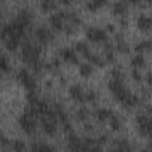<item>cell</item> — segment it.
Segmentation results:
<instances>
[{"label":"cell","instance_id":"cell-16","mask_svg":"<svg viewBox=\"0 0 152 152\" xmlns=\"http://www.w3.org/2000/svg\"><path fill=\"white\" fill-rule=\"evenodd\" d=\"M75 48H76V50H77V51L82 52L84 56H87L88 53H90L88 45H87L86 43H83V42H77V43L75 44Z\"/></svg>","mask_w":152,"mask_h":152},{"label":"cell","instance_id":"cell-35","mask_svg":"<svg viewBox=\"0 0 152 152\" xmlns=\"http://www.w3.org/2000/svg\"><path fill=\"white\" fill-rule=\"evenodd\" d=\"M144 127H145V128L147 129V132L151 134V133H152V119H150V120H148V122H147Z\"/></svg>","mask_w":152,"mask_h":152},{"label":"cell","instance_id":"cell-13","mask_svg":"<svg viewBox=\"0 0 152 152\" xmlns=\"http://www.w3.org/2000/svg\"><path fill=\"white\" fill-rule=\"evenodd\" d=\"M138 101H139L138 96H137V95H133V94H131V93H129V95L127 96V99L122 102V106H125V107L134 106V104H137V103H138Z\"/></svg>","mask_w":152,"mask_h":152},{"label":"cell","instance_id":"cell-31","mask_svg":"<svg viewBox=\"0 0 152 152\" xmlns=\"http://www.w3.org/2000/svg\"><path fill=\"white\" fill-rule=\"evenodd\" d=\"M0 66H1V69L4 71H8L10 70V65H8V63H7V61H6V58L4 56H1V58H0Z\"/></svg>","mask_w":152,"mask_h":152},{"label":"cell","instance_id":"cell-43","mask_svg":"<svg viewBox=\"0 0 152 152\" xmlns=\"http://www.w3.org/2000/svg\"><path fill=\"white\" fill-rule=\"evenodd\" d=\"M59 63H61V62H59V59H58V58H55V59L52 61V65H53V66H58V65H59Z\"/></svg>","mask_w":152,"mask_h":152},{"label":"cell","instance_id":"cell-48","mask_svg":"<svg viewBox=\"0 0 152 152\" xmlns=\"http://www.w3.org/2000/svg\"><path fill=\"white\" fill-rule=\"evenodd\" d=\"M45 84H46V87H49V88H50V87H51V84H52V82H51V80H49V81H46V82H45Z\"/></svg>","mask_w":152,"mask_h":152},{"label":"cell","instance_id":"cell-6","mask_svg":"<svg viewBox=\"0 0 152 152\" xmlns=\"http://www.w3.org/2000/svg\"><path fill=\"white\" fill-rule=\"evenodd\" d=\"M152 26V17H147L145 14H141L138 18V27L141 31H146Z\"/></svg>","mask_w":152,"mask_h":152},{"label":"cell","instance_id":"cell-4","mask_svg":"<svg viewBox=\"0 0 152 152\" xmlns=\"http://www.w3.org/2000/svg\"><path fill=\"white\" fill-rule=\"evenodd\" d=\"M31 13L27 11V10H21L19 13H18V15L14 18L21 26H24V27H26L27 25H28V23H30V20H31Z\"/></svg>","mask_w":152,"mask_h":152},{"label":"cell","instance_id":"cell-47","mask_svg":"<svg viewBox=\"0 0 152 152\" xmlns=\"http://www.w3.org/2000/svg\"><path fill=\"white\" fill-rule=\"evenodd\" d=\"M110 152H122V150H121V148H119V147H116V148L110 150Z\"/></svg>","mask_w":152,"mask_h":152},{"label":"cell","instance_id":"cell-38","mask_svg":"<svg viewBox=\"0 0 152 152\" xmlns=\"http://www.w3.org/2000/svg\"><path fill=\"white\" fill-rule=\"evenodd\" d=\"M64 31H65V33H66V34H71V33L74 32V30H72V27H71L70 25L64 26Z\"/></svg>","mask_w":152,"mask_h":152},{"label":"cell","instance_id":"cell-25","mask_svg":"<svg viewBox=\"0 0 152 152\" xmlns=\"http://www.w3.org/2000/svg\"><path fill=\"white\" fill-rule=\"evenodd\" d=\"M147 49H150V42H140L135 45V51L138 52H142Z\"/></svg>","mask_w":152,"mask_h":152},{"label":"cell","instance_id":"cell-18","mask_svg":"<svg viewBox=\"0 0 152 152\" xmlns=\"http://www.w3.org/2000/svg\"><path fill=\"white\" fill-rule=\"evenodd\" d=\"M131 63H132V65H133V66L138 68V66H141V65L145 63V59H144L142 55H137V56H134V57L132 58Z\"/></svg>","mask_w":152,"mask_h":152},{"label":"cell","instance_id":"cell-11","mask_svg":"<svg viewBox=\"0 0 152 152\" xmlns=\"http://www.w3.org/2000/svg\"><path fill=\"white\" fill-rule=\"evenodd\" d=\"M126 8H127V4L124 2V1H118L113 5V12L115 14H122L126 12Z\"/></svg>","mask_w":152,"mask_h":152},{"label":"cell","instance_id":"cell-36","mask_svg":"<svg viewBox=\"0 0 152 152\" xmlns=\"http://www.w3.org/2000/svg\"><path fill=\"white\" fill-rule=\"evenodd\" d=\"M33 66V70L36 71V72H39L40 70H42V63L40 62H37L34 65H32Z\"/></svg>","mask_w":152,"mask_h":152},{"label":"cell","instance_id":"cell-26","mask_svg":"<svg viewBox=\"0 0 152 152\" xmlns=\"http://www.w3.org/2000/svg\"><path fill=\"white\" fill-rule=\"evenodd\" d=\"M40 6H42L43 11H48V10H50V8L55 7V6H56V2L50 1V0H44V1H42V2H40Z\"/></svg>","mask_w":152,"mask_h":152},{"label":"cell","instance_id":"cell-34","mask_svg":"<svg viewBox=\"0 0 152 152\" xmlns=\"http://www.w3.org/2000/svg\"><path fill=\"white\" fill-rule=\"evenodd\" d=\"M106 59H107V62H113L114 61V52H113V50H107Z\"/></svg>","mask_w":152,"mask_h":152},{"label":"cell","instance_id":"cell-24","mask_svg":"<svg viewBox=\"0 0 152 152\" xmlns=\"http://www.w3.org/2000/svg\"><path fill=\"white\" fill-rule=\"evenodd\" d=\"M13 150L15 152H23L25 150V142L21 140H15L13 141Z\"/></svg>","mask_w":152,"mask_h":152},{"label":"cell","instance_id":"cell-32","mask_svg":"<svg viewBox=\"0 0 152 152\" xmlns=\"http://www.w3.org/2000/svg\"><path fill=\"white\" fill-rule=\"evenodd\" d=\"M95 30H96V27H89L87 30V37L90 40H95Z\"/></svg>","mask_w":152,"mask_h":152},{"label":"cell","instance_id":"cell-46","mask_svg":"<svg viewBox=\"0 0 152 152\" xmlns=\"http://www.w3.org/2000/svg\"><path fill=\"white\" fill-rule=\"evenodd\" d=\"M1 141H2V142H1V144H2V146H6V145H7V142H8V141H7V139H6L5 137H2V140H1Z\"/></svg>","mask_w":152,"mask_h":152},{"label":"cell","instance_id":"cell-21","mask_svg":"<svg viewBox=\"0 0 152 152\" xmlns=\"http://www.w3.org/2000/svg\"><path fill=\"white\" fill-rule=\"evenodd\" d=\"M106 32L101 28H97L95 30V40L94 42H101V40H106Z\"/></svg>","mask_w":152,"mask_h":152},{"label":"cell","instance_id":"cell-27","mask_svg":"<svg viewBox=\"0 0 152 152\" xmlns=\"http://www.w3.org/2000/svg\"><path fill=\"white\" fill-rule=\"evenodd\" d=\"M110 127L114 131H118L120 128V121H119L118 116H115V115H112L110 116Z\"/></svg>","mask_w":152,"mask_h":152},{"label":"cell","instance_id":"cell-22","mask_svg":"<svg viewBox=\"0 0 152 152\" xmlns=\"http://www.w3.org/2000/svg\"><path fill=\"white\" fill-rule=\"evenodd\" d=\"M118 147L122 150V152H129L131 151V147H129V144L126 139H121L118 141Z\"/></svg>","mask_w":152,"mask_h":152},{"label":"cell","instance_id":"cell-45","mask_svg":"<svg viewBox=\"0 0 152 152\" xmlns=\"http://www.w3.org/2000/svg\"><path fill=\"white\" fill-rule=\"evenodd\" d=\"M120 24H121V25H124V26H127V20L122 18V19H120Z\"/></svg>","mask_w":152,"mask_h":152},{"label":"cell","instance_id":"cell-42","mask_svg":"<svg viewBox=\"0 0 152 152\" xmlns=\"http://www.w3.org/2000/svg\"><path fill=\"white\" fill-rule=\"evenodd\" d=\"M147 83L148 84H152V72H148L147 74Z\"/></svg>","mask_w":152,"mask_h":152},{"label":"cell","instance_id":"cell-10","mask_svg":"<svg viewBox=\"0 0 152 152\" xmlns=\"http://www.w3.org/2000/svg\"><path fill=\"white\" fill-rule=\"evenodd\" d=\"M62 19H63V18H62V15L59 14V12H56V13L51 14V17H50V21H51L52 26L56 27L57 30H61V28L63 27V20H62Z\"/></svg>","mask_w":152,"mask_h":152},{"label":"cell","instance_id":"cell-7","mask_svg":"<svg viewBox=\"0 0 152 152\" xmlns=\"http://www.w3.org/2000/svg\"><path fill=\"white\" fill-rule=\"evenodd\" d=\"M36 36H37V38H38L42 43H45V42H48V40H50V39L53 38L52 33H51L49 30L44 28V27L37 28V30H36Z\"/></svg>","mask_w":152,"mask_h":152},{"label":"cell","instance_id":"cell-19","mask_svg":"<svg viewBox=\"0 0 152 152\" xmlns=\"http://www.w3.org/2000/svg\"><path fill=\"white\" fill-rule=\"evenodd\" d=\"M118 50L120 51V52H122V53H128L129 51H131V48H129V45L125 42V40H122V42H119L118 43Z\"/></svg>","mask_w":152,"mask_h":152},{"label":"cell","instance_id":"cell-39","mask_svg":"<svg viewBox=\"0 0 152 152\" xmlns=\"http://www.w3.org/2000/svg\"><path fill=\"white\" fill-rule=\"evenodd\" d=\"M64 129L66 131V132H69V133H71V125L66 121V122H64Z\"/></svg>","mask_w":152,"mask_h":152},{"label":"cell","instance_id":"cell-9","mask_svg":"<svg viewBox=\"0 0 152 152\" xmlns=\"http://www.w3.org/2000/svg\"><path fill=\"white\" fill-rule=\"evenodd\" d=\"M108 88H109V90L115 95V94H118L120 90L124 89V86H122V83H121V80H119V78H112V80L108 82Z\"/></svg>","mask_w":152,"mask_h":152},{"label":"cell","instance_id":"cell-29","mask_svg":"<svg viewBox=\"0 0 152 152\" xmlns=\"http://www.w3.org/2000/svg\"><path fill=\"white\" fill-rule=\"evenodd\" d=\"M150 118H147L146 115H142V114H139L137 116V122L139 124V126H145L147 122H148Z\"/></svg>","mask_w":152,"mask_h":152},{"label":"cell","instance_id":"cell-41","mask_svg":"<svg viewBox=\"0 0 152 152\" xmlns=\"http://www.w3.org/2000/svg\"><path fill=\"white\" fill-rule=\"evenodd\" d=\"M106 30L109 31V32H113L114 31V25L113 24H107L106 25Z\"/></svg>","mask_w":152,"mask_h":152},{"label":"cell","instance_id":"cell-14","mask_svg":"<svg viewBox=\"0 0 152 152\" xmlns=\"http://www.w3.org/2000/svg\"><path fill=\"white\" fill-rule=\"evenodd\" d=\"M19 45V39H15V38H12L10 37L7 40H6V48L10 50V51H14Z\"/></svg>","mask_w":152,"mask_h":152},{"label":"cell","instance_id":"cell-1","mask_svg":"<svg viewBox=\"0 0 152 152\" xmlns=\"http://www.w3.org/2000/svg\"><path fill=\"white\" fill-rule=\"evenodd\" d=\"M18 78L23 82V84L25 86V88L30 91V90H34L36 89V81L34 78L28 74V71L26 69H21L18 72Z\"/></svg>","mask_w":152,"mask_h":152},{"label":"cell","instance_id":"cell-5","mask_svg":"<svg viewBox=\"0 0 152 152\" xmlns=\"http://www.w3.org/2000/svg\"><path fill=\"white\" fill-rule=\"evenodd\" d=\"M69 94L70 96L74 99V100H77V101H81V102H84V94L82 93V89L78 84H74L69 88Z\"/></svg>","mask_w":152,"mask_h":152},{"label":"cell","instance_id":"cell-30","mask_svg":"<svg viewBox=\"0 0 152 152\" xmlns=\"http://www.w3.org/2000/svg\"><path fill=\"white\" fill-rule=\"evenodd\" d=\"M26 99H27V101H28L30 103H33V102L38 101V99H37V96H36L34 90H30V91L27 93V95H26Z\"/></svg>","mask_w":152,"mask_h":152},{"label":"cell","instance_id":"cell-37","mask_svg":"<svg viewBox=\"0 0 152 152\" xmlns=\"http://www.w3.org/2000/svg\"><path fill=\"white\" fill-rule=\"evenodd\" d=\"M115 40L119 43V42H122V40H125L124 39V34L122 33H120V32H118V33H115Z\"/></svg>","mask_w":152,"mask_h":152},{"label":"cell","instance_id":"cell-15","mask_svg":"<svg viewBox=\"0 0 152 152\" xmlns=\"http://www.w3.org/2000/svg\"><path fill=\"white\" fill-rule=\"evenodd\" d=\"M96 114H97V119L101 120V121H103V120H106L107 118L112 116V112H110L109 109H107V108H101V109H99Z\"/></svg>","mask_w":152,"mask_h":152},{"label":"cell","instance_id":"cell-44","mask_svg":"<svg viewBox=\"0 0 152 152\" xmlns=\"http://www.w3.org/2000/svg\"><path fill=\"white\" fill-rule=\"evenodd\" d=\"M106 140H107V137H106V135H102V137H100L99 142H100V144H102V142H106Z\"/></svg>","mask_w":152,"mask_h":152},{"label":"cell","instance_id":"cell-2","mask_svg":"<svg viewBox=\"0 0 152 152\" xmlns=\"http://www.w3.org/2000/svg\"><path fill=\"white\" fill-rule=\"evenodd\" d=\"M19 124L21 126V128L26 132V133H33L36 129V124L33 121L32 118H28L26 115L23 114V116L19 119Z\"/></svg>","mask_w":152,"mask_h":152},{"label":"cell","instance_id":"cell-49","mask_svg":"<svg viewBox=\"0 0 152 152\" xmlns=\"http://www.w3.org/2000/svg\"><path fill=\"white\" fill-rule=\"evenodd\" d=\"M84 128H86V129H88V131H89V129H91V126H90V125H89V124H86V125H84Z\"/></svg>","mask_w":152,"mask_h":152},{"label":"cell","instance_id":"cell-17","mask_svg":"<svg viewBox=\"0 0 152 152\" xmlns=\"http://www.w3.org/2000/svg\"><path fill=\"white\" fill-rule=\"evenodd\" d=\"M91 63H94V64H96V65H100V66H102L103 64H104V62L97 56V55H93V53H88L87 56H86Z\"/></svg>","mask_w":152,"mask_h":152},{"label":"cell","instance_id":"cell-52","mask_svg":"<svg viewBox=\"0 0 152 152\" xmlns=\"http://www.w3.org/2000/svg\"><path fill=\"white\" fill-rule=\"evenodd\" d=\"M141 152H147V151H141Z\"/></svg>","mask_w":152,"mask_h":152},{"label":"cell","instance_id":"cell-28","mask_svg":"<svg viewBox=\"0 0 152 152\" xmlns=\"http://www.w3.org/2000/svg\"><path fill=\"white\" fill-rule=\"evenodd\" d=\"M96 99V93L93 91V90H88L86 94H84V101H88V102H91Z\"/></svg>","mask_w":152,"mask_h":152},{"label":"cell","instance_id":"cell-23","mask_svg":"<svg viewBox=\"0 0 152 152\" xmlns=\"http://www.w3.org/2000/svg\"><path fill=\"white\" fill-rule=\"evenodd\" d=\"M88 114H89V110H88V108L87 107H81L78 110H77V118H78V120H86V118L88 116Z\"/></svg>","mask_w":152,"mask_h":152},{"label":"cell","instance_id":"cell-40","mask_svg":"<svg viewBox=\"0 0 152 152\" xmlns=\"http://www.w3.org/2000/svg\"><path fill=\"white\" fill-rule=\"evenodd\" d=\"M90 152H101V148L99 145H94L91 148H90Z\"/></svg>","mask_w":152,"mask_h":152},{"label":"cell","instance_id":"cell-8","mask_svg":"<svg viewBox=\"0 0 152 152\" xmlns=\"http://www.w3.org/2000/svg\"><path fill=\"white\" fill-rule=\"evenodd\" d=\"M61 53H62V57H63L66 62H70V63H72V64L78 63V59H77V57H76V55H75V52H74V50H71V49H69V48H65V49H63V50L61 51Z\"/></svg>","mask_w":152,"mask_h":152},{"label":"cell","instance_id":"cell-51","mask_svg":"<svg viewBox=\"0 0 152 152\" xmlns=\"http://www.w3.org/2000/svg\"><path fill=\"white\" fill-rule=\"evenodd\" d=\"M150 145H151V146H152V141H151V144H150Z\"/></svg>","mask_w":152,"mask_h":152},{"label":"cell","instance_id":"cell-20","mask_svg":"<svg viewBox=\"0 0 152 152\" xmlns=\"http://www.w3.org/2000/svg\"><path fill=\"white\" fill-rule=\"evenodd\" d=\"M104 4V1H99V0H94V1H88L87 6L90 11H96V8H99L100 6H102Z\"/></svg>","mask_w":152,"mask_h":152},{"label":"cell","instance_id":"cell-50","mask_svg":"<svg viewBox=\"0 0 152 152\" xmlns=\"http://www.w3.org/2000/svg\"><path fill=\"white\" fill-rule=\"evenodd\" d=\"M146 109H147V112L152 113V107H151V106H146Z\"/></svg>","mask_w":152,"mask_h":152},{"label":"cell","instance_id":"cell-12","mask_svg":"<svg viewBox=\"0 0 152 152\" xmlns=\"http://www.w3.org/2000/svg\"><path fill=\"white\" fill-rule=\"evenodd\" d=\"M93 72V68L90 64L88 63H82L80 65V74L83 76V77H88L90 74Z\"/></svg>","mask_w":152,"mask_h":152},{"label":"cell","instance_id":"cell-33","mask_svg":"<svg viewBox=\"0 0 152 152\" xmlns=\"http://www.w3.org/2000/svg\"><path fill=\"white\" fill-rule=\"evenodd\" d=\"M132 77H133L135 81H140V80H141V74H140V71L138 70V68H133V69H132Z\"/></svg>","mask_w":152,"mask_h":152},{"label":"cell","instance_id":"cell-3","mask_svg":"<svg viewBox=\"0 0 152 152\" xmlns=\"http://www.w3.org/2000/svg\"><path fill=\"white\" fill-rule=\"evenodd\" d=\"M82 145H83V144L81 142V139H80L76 134H74L72 132L69 133V138H68V147H69V150H70L71 152H75V151L78 150Z\"/></svg>","mask_w":152,"mask_h":152}]
</instances>
